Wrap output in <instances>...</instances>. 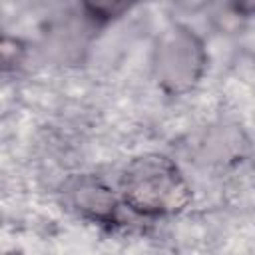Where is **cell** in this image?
Returning <instances> with one entry per match:
<instances>
[{"mask_svg": "<svg viewBox=\"0 0 255 255\" xmlns=\"http://www.w3.org/2000/svg\"><path fill=\"white\" fill-rule=\"evenodd\" d=\"M118 193L128 211L145 219L179 215L193 199L191 183L181 167L157 151L139 153L124 165Z\"/></svg>", "mask_w": 255, "mask_h": 255, "instance_id": "1", "label": "cell"}, {"mask_svg": "<svg viewBox=\"0 0 255 255\" xmlns=\"http://www.w3.org/2000/svg\"><path fill=\"white\" fill-rule=\"evenodd\" d=\"M209 66L205 40L187 24H167L151 46V76L157 88L171 98L193 92Z\"/></svg>", "mask_w": 255, "mask_h": 255, "instance_id": "2", "label": "cell"}, {"mask_svg": "<svg viewBox=\"0 0 255 255\" xmlns=\"http://www.w3.org/2000/svg\"><path fill=\"white\" fill-rule=\"evenodd\" d=\"M62 191L66 205L78 217L104 227H112L120 223V215L124 207L122 197L118 189H114L102 177L92 173L72 175L64 183Z\"/></svg>", "mask_w": 255, "mask_h": 255, "instance_id": "3", "label": "cell"}, {"mask_svg": "<svg viewBox=\"0 0 255 255\" xmlns=\"http://www.w3.org/2000/svg\"><path fill=\"white\" fill-rule=\"evenodd\" d=\"M80 10L84 18L96 28V26H106L108 22L120 18L126 10H129V4L124 2H86L80 4Z\"/></svg>", "mask_w": 255, "mask_h": 255, "instance_id": "4", "label": "cell"}]
</instances>
